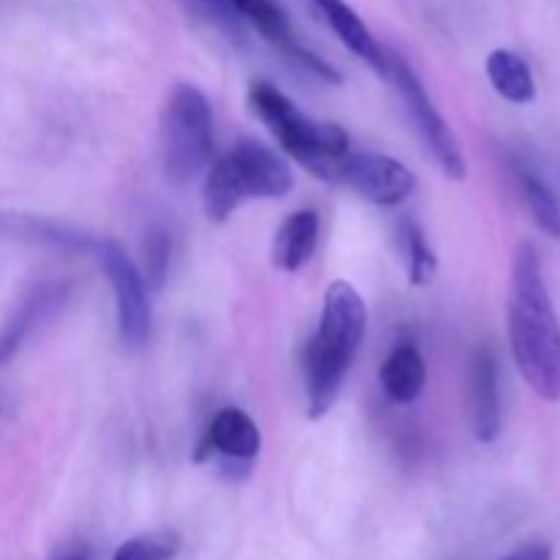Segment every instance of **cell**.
Instances as JSON below:
<instances>
[{
    "label": "cell",
    "mask_w": 560,
    "mask_h": 560,
    "mask_svg": "<svg viewBox=\"0 0 560 560\" xmlns=\"http://www.w3.org/2000/svg\"><path fill=\"white\" fill-rule=\"evenodd\" d=\"M317 235H320V219L315 211H295L282 222V228L273 235L271 262L279 271H299L310 262L317 249Z\"/></svg>",
    "instance_id": "obj_14"
},
{
    "label": "cell",
    "mask_w": 560,
    "mask_h": 560,
    "mask_svg": "<svg viewBox=\"0 0 560 560\" xmlns=\"http://www.w3.org/2000/svg\"><path fill=\"white\" fill-rule=\"evenodd\" d=\"M399 238L405 246V260H408V279L410 284H430L432 277L438 273V257L435 252L427 246L424 233L413 219H402L399 224Z\"/></svg>",
    "instance_id": "obj_18"
},
{
    "label": "cell",
    "mask_w": 560,
    "mask_h": 560,
    "mask_svg": "<svg viewBox=\"0 0 560 560\" xmlns=\"http://www.w3.org/2000/svg\"><path fill=\"white\" fill-rule=\"evenodd\" d=\"M470 424L481 443L501 435V394H498V361L490 348H479L470 364Z\"/></svg>",
    "instance_id": "obj_11"
},
{
    "label": "cell",
    "mask_w": 560,
    "mask_h": 560,
    "mask_svg": "<svg viewBox=\"0 0 560 560\" xmlns=\"http://www.w3.org/2000/svg\"><path fill=\"white\" fill-rule=\"evenodd\" d=\"M91 255H96L98 266L107 273L115 293V312H118V334L126 348H142L151 334V304H148L145 282L135 268L124 246L113 238H102L93 244Z\"/></svg>",
    "instance_id": "obj_8"
},
{
    "label": "cell",
    "mask_w": 560,
    "mask_h": 560,
    "mask_svg": "<svg viewBox=\"0 0 560 560\" xmlns=\"http://www.w3.org/2000/svg\"><path fill=\"white\" fill-rule=\"evenodd\" d=\"M366 331V306L359 290L345 279L331 282L326 290L320 326L310 339L304 353L306 405L310 419H323L337 402L345 375L353 364Z\"/></svg>",
    "instance_id": "obj_2"
},
{
    "label": "cell",
    "mask_w": 560,
    "mask_h": 560,
    "mask_svg": "<svg viewBox=\"0 0 560 560\" xmlns=\"http://www.w3.org/2000/svg\"><path fill=\"white\" fill-rule=\"evenodd\" d=\"M180 550V539L173 530H151L131 536L115 550L113 560H173Z\"/></svg>",
    "instance_id": "obj_20"
},
{
    "label": "cell",
    "mask_w": 560,
    "mask_h": 560,
    "mask_svg": "<svg viewBox=\"0 0 560 560\" xmlns=\"http://www.w3.org/2000/svg\"><path fill=\"white\" fill-rule=\"evenodd\" d=\"M52 560H88V547H74V550H66Z\"/></svg>",
    "instance_id": "obj_23"
},
{
    "label": "cell",
    "mask_w": 560,
    "mask_h": 560,
    "mask_svg": "<svg viewBox=\"0 0 560 560\" xmlns=\"http://www.w3.org/2000/svg\"><path fill=\"white\" fill-rule=\"evenodd\" d=\"M249 104L295 162L304 164L317 178L337 184L339 164L350 153V137L342 126L312 120L268 82H252Z\"/></svg>",
    "instance_id": "obj_3"
},
{
    "label": "cell",
    "mask_w": 560,
    "mask_h": 560,
    "mask_svg": "<svg viewBox=\"0 0 560 560\" xmlns=\"http://www.w3.org/2000/svg\"><path fill=\"white\" fill-rule=\"evenodd\" d=\"M293 189L288 164L255 140H241L219 159L206 175L202 206L211 222H224L230 213L255 197H284Z\"/></svg>",
    "instance_id": "obj_4"
},
{
    "label": "cell",
    "mask_w": 560,
    "mask_h": 560,
    "mask_svg": "<svg viewBox=\"0 0 560 560\" xmlns=\"http://www.w3.org/2000/svg\"><path fill=\"white\" fill-rule=\"evenodd\" d=\"M170 268V235L167 230L156 228L151 230L145 241V279L142 282L151 284L153 290H159L167 279Z\"/></svg>",
    "instance_id": "obj_21"
},
{
    "label": "cell",
    "mask_w": 560,
    "mask_h": 560,
    "mask_svg": "<svg viewBox=\"0 0 560 560\" xmlns=\"http://www.w3.org/2000/svg\"><path fill=\"white\" fill-rule=\"evenodd\" d=\"M337 184L350 186L375 206H399L416 191V175L402 162L383 153H348L339 164Z\"/></svg>",
    "instance_id": "obj_9"
},
{
    "label": "cell",
    "mask_w": 560,
    "mask_h": 560,
    "mask_svg": "<svg viewBox=\"0 0 560 560\" xmlns=\"http://www.w3.org/2000/svg\"><path fill=\"white\" fill-rule=\"evenodd\" d=\"M262 438L255 421L238 408H224L213 416L200 448H197V463H206L211 454L230 459V463H252L260 454Z\"/></svg>",
    "instance_id": "obj_10"
},
{
    "label": "cell",
    "mask_w": 560,
    "mask_h": 560,
    "mask_svg": "<svg viewBox=\"0 0 560 560\" xmlns=\"http://www.w3.org/2000/svg\"><path fill=\"white\" fill-rule=\"evenodd\" d=\"M427 383V364L419 348L410 342L397 345L381 366V386L386 397L397 405H410L419 399Z\"/></svg>",
    "instance_id": "obj_15"
},
{
    "label": "cell",
    "mask_w": 560,
    "mask_h": 560,
    "mask_svg": "<svg viewBox=\"0 0 560 560\" xmlns=\"http://www.w3.org/2000/svg\"><path fill=\"white\" fill-rule=\"evenodd\" d=\"M197 5L202 9V14L211 16V22H217V27L230 33L235 42H244L246 27H255L271 47H277L295 66L320 77L323 82H331V85L342 82V74L334 66H328L312 49L295 42L288 14H284L277 0H197Z\"/></svg>",
    "instance_id": "obj_6"
},
{
    "label": "cell",
    "mask_w": 560,
    "mask_h": 560,
    "mask_svg": "<svg viewBox=\"0 0 560 560\" xmlns=\"http://www.w3.org/2000/svg\"><path fill=\"white\" fill-rule=\"evenodd\" d=\"M55 299H58V290L42 284V288L31 290V293L20 301V306L11 312L9 320L0 326V364H5V361L22 348L25 337L31 334L33 323L44 315V310H47Z\"/></svg>",
    "instance_id": "obj_17"
},
{
    "label": "cell",
    "mask_w": 560,
    "mask_h": 560,
    "mask_svg": "<svg viewBox=\"0 0 560 560\" xmlns=\"http://www.w3.org/2000/svg\"><path fill=\"white\" fill-rule=\"evenodd\" d=\"M381 74L397 85L399 96H402L405 102V109H408V115L413 118L416 129H419L421 140L427 142V148H430V153L435 156V162L441 164L443 175L452 180H463L465 175H468V164H465L457 135L448 129L446 118L438 113L432 98L427 96L424 82L419 80L413 66H410L402 55L394 52V49H386V63H383Z\"/></svg>",
    "instance_id": "obj_7"
},
{
    "label": "cell",
    "mask_w": 560,
    "mask_h": 560,
    "mask_svg": "<svg viewBox=\"0 0 560 560\" xmlns=\"http://www.w3.org/2000/svg\"><path fill=\"white\" fill-rule=\"evenodd\" d=\"M520 189H523V197L528 202L530 213H534L536 224L552 238H560V206L556 195L528 170H520Z\"/></svg>",
    "instance_id": "obj_19"
},
{
    "label": "cell",
    "mask_w": 560,
    "mask_h": 560,
    "mask_svg": "<svg viewBox=\"0 0 560 560\" xmlns=\"http://www.w3.org/2000/svg\"><path fill=\"white\" fill-rule=\"evenodd\" d=\"M164 170L173 180H189L213 156V115L200 88L180 82L173 88L162 115Z\"/></svg>",
    "instance_id": "obj_5"
},
{
    "label": "cell",
    "mask_w": 560,
    "mask_h": 560,
    "mask_svg": "<svg viewBox=\"0 0 560 560\" xmlns=\"http://www.w3.org/2000/svg\"><path fill=\"white\" fill-rule=\"evenodd\" d=\"M310 3L320 11V16L328 22V27L337 33L339 42H342L355 58L370 63L372 69L381 74L383 63H386V47L377 44V38L372 36V31L364 25V20H361L345 0H310Z\"/></svg>",
    "instance_id": "obj_12"
},
{
    "label": "cell",
    "mask_w": 560,
    "mask_h": 560,
    "mask_svg": "<svg viewBox=\"0 0 560 560\" xmlns=\"http://www.w3.org/2000/svg\"><path fill=\"white\" fill-rule=\"evenodd\" d=\"M0 235L60 252H93V244H96L91 235L80 233V230L63 228L58 222H49V219H38L31 217V213L16 211H0Z\"/></svg>",
    "instance_id": "obj_13"
},
{
    "label": "cell",
    "mask_w": 560,
    "mask_h": 560,
    "mask_svg": "<svg viewBox=\"0 0 560 560\" xmlns=\"http://www.w3.org/2000/svg\"><path fill=\"white\" fill-rule=\"evenodd\" d=\"M487 74L492 88L512 104H528L536 98V82L530 66L512 49H495L487 58Z\"/></svg>",
    "instance_id": "obj_16"
},
{
    "label": "cell",
    "mask_w": 560,
    "mask_h": 560,
    "mask_svg": "<svg viewBox=\"0 0 560 560\" xmlns=\"http://www.w3.org/2000/svg\"><path fill=\"white\" fill-rule=\"evenodd\" d=\"M503 560H552V547L545 545V541H530V545H523L514 552H509Z\"/></svg>",
    "instance_id": "obj_22"
},
{
    "label": "cell",
    "mask_w": 560,
    "mask_h": 560,
    "mask_svg": "<svg viewBox=\"0 0 560 560\" xmlns=\"http://www.w3.org/2000/svg\"><path fill=\"white\" fill-rule=\"evenodd\" d=\"M509 337L520 375L536 397L560 402V320L534 244H520L509 284Z\"/></svg>",
    "instance_id": "obj_1"
}]
</instances>
